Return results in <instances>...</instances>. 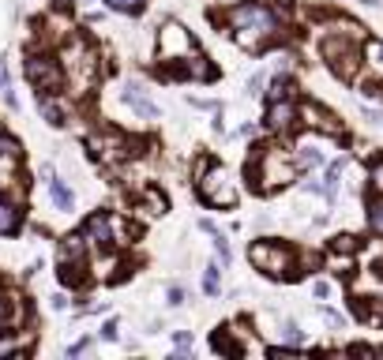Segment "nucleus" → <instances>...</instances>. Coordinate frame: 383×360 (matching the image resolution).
I'll return each mask as SVG.
<instances>
[{"label":"nucleus","mask_w":383,"mask_h":360,"mask_svg":"<svg viewBox=\"0 0 383 360\" xmlns=\"http://www.w3.org/2000/svg\"><path fill=\"white\" fill-rule=\"evenodd\" d=\"M230 26L237 31V42L244 49H259L274 31H279V19H274V11L263 8V4H237L230 11Z\"/></svg>","instance_id":"f257e3e1"},{"label":"nucleus","mask_w":383,"mask_h":360,"mask_svg":"<svg viewBox=\"0 0 383 360\" xmlns=\"http://www.w3.org/2000/svg\"><path fill=\"white\" fill-rule=\"evenodd\" d=\"M293 173H297V162L289 154H282L279 146H263L256 162H248V177H256L263 192L289 184V180H293Z\"/></svg>","instance_id":"f03ea898"},{"label":"nucleus","mask_w":383,"mask_h":360,"mask_svg":"<svg viewBox=\"0 0 383 360\" xmlns=\"http://www.w3.org/2000/svg\"><path fill=\"white\" fill-rule=\"evenodd\" d=\"M64 68H68L72 83H75V94H83V90L95 83V75H98L95 49H87V42H72L68 49H64Z\"/></svg>","instance_id":"7ed1b4c3"},{"label":"nucleus","mask_w":383,"mask_h":360,"mask_svg":"<svg viewBox=\"0 0 383 360\" xmlns=\"http://www.w3.org/2000/svg\"><path fill=\"white\" fill-rule=\"evenodd\" d=\"M353 38H357V34H346V38H327V42H323V57L331 60L335 75H342V79H353V75H357V64H361L357 45H353Z\"/></svg>","instance_id":"20e7f679"},{"label":"nucleus","mask_w":383,"mask_h":360,"mask_svg":"<svg viewBox=\"0 0 383 360\" xmlns=\"http://www.w3.org/2000/svg\"><path fill=\"white\" fill-rule=\"evenodd\" d=\"M200 195L207 199L210 207H233L237 203V188L230 184V177H226V169H218V165H210L200 180Z\"/></svg>","instance_id":"39448f33"},{"label":"nucleus","mask_w":383,"mask_h":360,"mask_svg":"<svg viewBox=\"0 0 383 360\" xmlns=\"http://www.w3.org/2000/svg\"><path fill=\"white\" fill-rule=\"evenodd\" d=\"M26 79L38 87V94H53L64 83V68L53 57H31L26 60Z\"/></svg>","instance_id":"423d86ee"},{"label":"nucleus","mask_w":383,"mask_h":360,"mask_svg":"<svg viewBox=\"0 0 383 360\" xmlns=\"http://www.w3.org/2000/svg\"><path fill=\"white\" fill-rule=\"evenodd\" d=\"M248 259H252L263 274H286L289 271V251L282 244H271V240H259V244L248 248Z\"/></svg>","instance_id":"0eeeda50"},{"label":"nucleus","mask_w":383,"mask_h":360,"mask_svg":"<svg viewBox=\"0 0 383 360\" xmlns=\"http://www.w3.org/2000/svg\"><path fill=\"white\" fill-rule=\"evenodd\" d=\"M158 49H162L166 60H177V57H188L192 53V38L180 23H166L162 34H158Z\"/></svg>","instance_id":"6e6552de"},{"label":"nucleus","mask_w":383,"mask_h":360,"mask_svg":"<svg viewBox=\"0 0 383 360\" xmlns=\"http://www.w3.org/2000/svg\"><path fill=\"white\" fill-rule=\"evenodd\" d=\"M124 102L131 105V113H139L143 120H158V116H162V113H158V105L147 98L143 83H128V87H124Z\"/></svg>","instance_id":"1a4fd4ad"},{"label":"nucleus","mask_w":383,"mask_h":360,"mask_svg":"<svg viewBox=\"0 0 383 360\" xmlns=\"http://www.w3.org/2000/svg\"><path fill=\"white\" fill-rule=\"evenodd\" d=\"M305 120H308V128H320L323 136H342V124H338V116L335 113H327L323 105H305Z\"/></svg>","instance_id":"9d476101"},{"label":"nucleus","mask_w":383,"mask_h":360,"mask_svg":"<svg viewBox=\"0 0 383 360\" xmlns=\"http://www.w3.org/2000/svg\"><path fill=\"white\" fill-rule=\"evenodd\" d=\"M87 146H90V154H95V158H105V162H109V158H121V154H124V139L113 136V131H109V136H90Z\"/></svg>","instance_id":"9b49d317"},{"label":"nucleus","mask_w":383,"mask_h":360,"mask_svg":"<svg viewBox=\"0 0 383 360\" xmlns=\"http://www.w3.org/2000/svg\"><path fill=\"white\" fill-rule=\"evenodd\" d=\"M87 240H95L98 248H109V244H113L109 214H90V218H87Z\"/></svg>","instance_id":"f8f14e48"},{"label":"nucleus","mask_w":383,"mask_h":360,"mask_svg":"<svg viewBox=\"0 0 383 360\" xmlns=\"http://www.w3.org/2000/svg\"><path fill=\"white\" fill-rule=\"evenodd\" d=\"M289 124H293V105H289V98H279V102L271 105V113H267V128L286 131Z\"/></svg>","instance_id":"ddd939ff"},{"label":"nucleus","mask_w":383,"mask_h":360,"mask_svg":"<svg viewBox=\"0 0 383 360\" xmlns=\"http://www.w3.org/2000/svg\"><path fill=\"white\" fill-rule=\"evenodd\" d=\"M19 319H23V304H19V297H0V330L16 327Z\"/></svg>","instance_id":"4468645a"},{"label":"nucleus","mask_w":383,"mask_h":360,"mask_svg":"<svg viewBox=\"0 0 383 360\" xmlns=\"http://www.w3.org/2000/svg\"><path fill=\"white\" fill-rule=\"evenodd\" d=\"M49 192H53V203H57L60 210H72L75 207V195L68 192V184H64V180H53L49 177Z\"/></svg>","instance_id":"2eb2a0df"},{"label":"nucleus","mask_w":383,"mask_h":360,"mask_svg":"<svg viewBox=\"0 0 383 360\" xmlns=\"http://www.w3.org/2000/svg\"><path fill=\"white\" fill-rule=\"evenodd\" d=\"M16 229H19V210L0 199V236H8V233H16Z\"/></svg>","instance_id":"dca6fc26"},{"label":"nucleus","mask_w":383,"mask_h":360,"mask_svg":"<svg viewBox=\"0 0 383 360\" xmlns=\"http://www.w3.org/2000/svg\"><path fill=\"white\" fill-rule=\"evenodd\" d=\"M83 248H87L83 236H68V240L60 244V259H64V263H79V259H83Z\"/></svg>","instance_id":"f3484780"},{"label":"nucleus","mask_w":383,"mask_h":360,"mask_svg":"<svg viewBox=\"0 0 383 360\" xmlns=\"http://www.w3.org/2000/svg\"><path fill=\"white\" fill-rule=\"evenodd\" d=\"M38 105H42V113L49 124H64V109H60V102H53L49 94H38Z\"/></svg>","instance_id":"a211bd4d"},{"label":"nucleus","mask_w":383,"mask_h":360,"mask_svg":"<svg viewBox=\"0 0 383 360\" xmlns=\"http://www.w3.org/2000/svg\"><path fill=\"white\" fill-rule=\"evenodd\" d=\"M184 72L195 75V79H210V64L203 57H192V53H188V57H184Z\"/></svg>","instance_id":"6ab92c4d"},{"label":"nucleus","mask_w":383,"mask_h":360,"mask_svg":"<svg viewBox=\"0 0 383 360\" xmlns=\"http://www.w3.org/2000/svg\"><path fill=\"white\" fill-rule=\"evenodd\" d=\"M143 210H147V214H166V195L162 192H143Z\"/></svg>","instance_id":"aec40b11"},{"label":"nucleus","mask_w":383,"mask_h":360,"mask_svg":"<svg viewBox=\"0 0 383 360\" xmlns=\"http://www.w3.org/2000/svg\"><path fill=\"white\" fill-rule=\"evenodd\" d=\"M342 169H346V158H338V162H331V169H327V177H323V192H327V195H335Z\"/></svg>","instance_id":"412c9836"},{"label":"nucleus","mask_w":383,"mask_h":360,"mask_svg":"<svg viewBox=\"0 0 383 360\" xmlns=\"http://www.w3.org/2000/svg\"><path fill=\"white\" fill-rule=\"evenodd\" d=\"M368 225H372V233H379V236H383V195L368 203Z\"/></svg>","instance_id":"4be33fe9"},{"label":"nucleus","mask_w":383,"mask_h":360,"mask_svg":"<svg viewBox=\"0 0 383 360\" xmlns=\"http://www.w3.org/2000/svg\"><path fill=\"white\" fill-rule=\"evenodd\" d=\"M210 345H215V349L218 353H230V356H241V345H237L230 334H226V330H218V334H215V342H210Z\"/></svg>","instance_id":"5701e85b"},{"label":"nucleus","mask_w":383,"mask_h":360,"mask_svg":"<svg viewBox=\"0 0 383 360\" xmlns=\"http://www.w3.org/2000/svg\"><path fill=\"white\" fill-rule=\"evenodd\" d=\"M210 236H215V251H218V259H222V263H230V259H233V251H230V240L222 236L218 229H210Z\"/></svg>","instance_id":"b1692460"},{"label":"nucleus","mask_w":383,"mask_h":360,"mask_svg":"<svg viewBox=\"0 0 383 360\" xmlns=\"http://www.w3.org/2000/svg\"><path fill=\"white\" fill-rule=\"evenodd\" d=\"M331 248L338 251V256H353V251H357V240H353V236H335Z\"/></svg>","instance_id":"393cba45"},{"label":"nucleus","mask_w":383,"mask_h":360,"mask_svg":"<svg viewBox=\"0 0 383 360\" xmlns=\"http://www.w3.org/2000/svg\"><path fill=\"white\" fill-rule=\"evenodd\" d=\"M365 57H368V64H372V68L383 75V42H372V45H368V53H365Z\"/></svg>","instance_id":"a878e982"},{"label":"nucleus","mask_w":383,"mask_h":360,"mask_svg":"<svg viewBox=\"0 0 383 360\" xmlns=\"http://www.w3.org/2000/svg\"><path fill=\"white\" fill-rule=\"evenodd\" d=\"M293 94V83H289V79H274V90H271V102H279V98H289Z\"/></svg>","instance_id":"bb28decb"},{"label":"nucleus","mask_w":383,"mask_h":360,"mask_svg":"<svg viewBox=\"0 0 383 360\" xmlns=\"http://www.w3.org/2000/svg\"><path fill=\"white\" fill-rule=\"evenodd\" d=\"M323 158L320 151H312V146H301V154H297V165H320Z\"/></svg>","instance_id":"cd10ccee"},{"label":"nucleus","mask_w":383,"mask_h":360,"mask_svg":"<svg viewBox=\"0 0 383 360\" xmlns=\"http://www.w3.org/2000/svg\"><path fill=\"white\" fill-rule=\"evenodd\" d=\"M282 342L286 345H301V327L297 323H282Z\"/></svg>","instance_id":"c85d7f7f"},{"label":"nucleus","mask_w":383,"mask_h":360,"mask_svg":"<svg viewBox=\"0 0 383 360\" xmlns=\"http://www.w3.org/2000/svg\"><path fill=\"white\" fill-rule=\"evenodd\" d=\"M113 11H139L143 8V0H105Z\"/></svg>","instance_id":"c756f323"},{"label":"nucleus","mask_w":383,"mask_h":360,"mask_svg":"<svg viewBox=\"0 0 383 360\" xmlns=\"http://www.w3.org/2000/svg\"><path fill=\"white\" fill-rule=\"evenodd\" d=\"M203 289L210 293V297L218 293V266H207V274H203Z\"/></svg>","instance_id":"7c9ffc66"},{"label":"nucleus","mask_w":383,"mask_h":360,"mask_svg":"<svg viewBox=\"0 0 383 360\" xmlns=\"http://www.w3.org/2000/svg\"><path fill=\"white\" fill-rule=\"evenodd\" d=\"M0 154H19V143L11 136H0Z\"/></svg>","instance_id":"2f4dec72"},{"label":"nucleus","mask_w":383,"mask_h":360,"mask_svg":"<svg viewBox=\"0 0 383 360\" xmlns=\"http://www.w3.org/2000/svg\"><path fill=\"white\" fill-rule=\"evenodd\" d=\"M365 120H368V124H376V128H383V109H372V105H368Z\"/></svg>","instance_id":"473e14b6"},{"label":"nucleus","mask_w":383,"mask_h":360,"mask_svg":"<svg viewBox=\"0 0 383 360\" xmlns=\"http://www.w3.org/2000/svg\"><path fill=\"white\" fill-rule=\"evenodd\" d=\"M173 342H177V349H192V334H188V330H177Z\"/></svg>","instance_id":"72a5a7b5"},{"label":"nucleus","mask_w":383,"mask_h":360,"mask_svg":"<svg viewBox=\"0 0 383 360\" xmlns=\"http://www.w3.org/2000/svg\"><path fill=\"white\" fill-rule=\"evenodd\" d=\"M166 297H169V304H173V308H180V304H184V289H180V285H173V289L166 293Z\"/></svg>","instance_id":"f704fd0d"},{"label":"nucleus","mask_w":383,"mask_h":360,"mask_svg":"<svg viewBox=\"0 0 383 360\" xmlns=\"http://www.w3.org/2000/svg\"><path fill=\"white\" fill-rule=\"evenodd\" d=\"M361 94H365V98H379V102H383V87H379V83H368V87L361 90Z\"/></svg>","instance_id":"c9c22d12"},{"label":"nucleus","mask_w":383,"mask_h":360,"mask_svg":"<svg viewBox=\"0 0 383 360\" xmlns=\"http://www.w3.org/2000/svg\"><path fill=\"white\" fill-rule=\"evenodd\" d=\"M323 319H327L331 327H342V315H338V312H331V308H323Z\"/></svg>","instance_id":"e433bc0d"},{"label":"nucleus","mask_w":383,"mask_h":360,"mask_svg":"<svg viewBox=\"0 0 383 360\" xmlns=\"http://www.w3.org/2000/svg\"><path fill=\"white\" fill-rule=\"evenodd\" d=\"M259 87H263V75H252V79H248V90H252V94H259Z\"/></svg>","instance_id":"4c0bfd02"},{"label":"nucleus","mask_w":383,"mask_h":360,"mask_svg":"<svg viewBox=\"0 0 383 360\" xmlns=\"http://www.w3.org/2000/svg\"><path fill=\"white\" fill-rule=\"evenodd\" d=\"M102 338L113 342V338H117V323H105V327H102Z\"/></svg>","instance_id":"58836bf2"},{"label":"nucleus","mask_w":383,"mask_h":360,"mask_svg":"<svg viewBox=\"0 0 383 360\" xmlns=\"http://www.w3.org/2000/svg\"><path fill=\"white\" fill-rule=\"evenodd\" d=\"M87 349H90V342H75L68 353H72V356H79V353H87Z\"/></svg>","instance_id":"ea45409f"},{"label":"nucleus","mask_w":383,"mask_h":360,"mask_svg":"<svg viewBox=\"0 0 383 360\" xmlns=\"http://www.w3.org/2000/svg\"><path fill=\"white\" fill-rule=\"evenodd\" d=\"M327 293H331V285H327V282H315V297H320V300H323V297H327Z\"/></svg>","instance_id":"a19ab883"},{"label":"nucleus","mask_w":383,"mask_h":360,"mask_svg":"<svg viewBox=\"0 0 383 360\" xmlns=\"http://www.w3.org/2000/svg\"><path fill=\"white\" fill-rule=\"evenodd\" d=\"M376 188H383V162L376 165Z\"/></svg>","instance_id":"79ce46f5"},{"label":"nucleus","mask_w":383,"mask_h":360,"mask_svg":"<svg viewBox=\"0 0 383 360\" xmlns=\"http://www.w3.org/2000/svg\"><path fill=\"white\" fill-rule=\"evenodd\" d=\"M53 4H57V8H68V4H72V0H53Z\"/></svg>","instance_id":"37998d69"},{"label":"nucleus","mask_w":383,"mask_h":360,"mask_svg":"<svg viewBox=\"0 0 383 360\" xmlns=\"http://www.w3.org/2000/svg\"><path fill=\"white\" fill-rule=\"evenodd\" d=\"M0 83H4V72H0Z\"/></svg>","instance_id":"c03bdc74"},{"label":"nucleus","mask_w":383,"mask_h":360,"mask_svg":"<svg viewBox=\"0 0 383 360\" xmlns=\"http://www.w3.org/2000/svg\"><path fill=\"white\" fill-rule=\"evenodd\" d=\"M379 274H383V263H379Z\"/></svg>","instance_id":"a18cd8bd"}]
</instances>
